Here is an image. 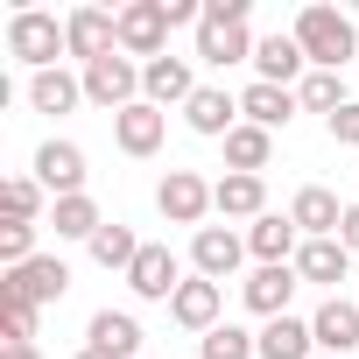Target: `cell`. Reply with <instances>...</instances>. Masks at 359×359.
<instances>
[{
  "mask_svg": "<svg viewBox=\"0 0 359 359\" xmlns=\"http://www.w3.org/2000/svg\"><path fill=\"white\" fill-rule=\"evenodd\" d=\"M254 36H247V0H205V22H198V57L233 71V64H254Z\"/></svg>",
  "mask_w": 359,
  "mask_h": 359,
  "instance_id": "1",
  "label": "cell"
},
{
  "mask_svg": "<svg viewBox=\"0 0 359 359\" xmlns=\"http://www.w3.org/2000/svg\"><path fill=\"white\" fill-rule=\"evenodd\" d=\"M289 36L303 43L310 71H345L352 50H359V29H352V15H338V8H303Z\"/></svg>",
  "mask_w": 359,
  "mask_h": 359,
  "instance_id": "2",
  "label": "cell"
},
{
  "mask_svg": "<svg viewBox=\"0 0 359 359\" xmlns=\"http://www.w3.org/2000/svg\"><path fill=\"white\" fill-rule=\"evenodd\" d=\"M8 57L29 64V71H57V57H71L64 22L43 15V8H15V22H8Z\"/></svg>",
  "mask_w": 359,
  "mask_h": 359,
  "instance_id": "3",
  "label": "cell"
},
{
  "mask_svg": "<svg viewBox=\"0 0 359 359\" xmlns=\"http://www.w3.org/2000/svg\"><path fill=\"white\" fill-rule=\"evenodd\" d=\"M64 289H71V268L57 254H36V261L0 275V303H36L43 310V303H64Z\"/></svg>",
  "mask_w": 359,
  "mask_h": 359,
  "instance_id": "4",
  "label": "cell"
},
{
  "mask_svg": "<svg viewBox=\"0 0 359 359\" xmlns=\"http://www.w3.org/2000/svg\"><path fill=\"white\" fill-rule=\"evenodd\" d=\"M85 99L92 106H106V113H127V106H141V64L134 57H99V64H85Z\"/></svg>",
  "mask_w": 359,
  "mask_h": 359,
  "instance_id": "5",
  "label": "cell"
},
{
  "mask_svg": "<svg viewBox=\"0 0 359 359\" xmlns=\"http://www.w3.org/2000/svg\"><path fill=\"white\" fill-rule=\"evenodd\" d=\"M162 43H169V8H162V0H127V8H120V57L155 64Z\"/></svg>",
  "mask_w": 359,
  "mask_h": 359,
  "instance_id": "6",
  "label": "cell"
},
{
  "mask_svg": "<svg viewBox=\"0 0 359 359\" xmlns=\"http://www.w3.org/2000/svg\"><path fill=\"white\" fill-rule=\"evenodd\" d=\"M155 212L169 219V226H205V212H212V184L198 169H169L162 184H155Z\"/></svg>",
  "mask_w": 359,
  "mask_h": 359,
  "instance_id": "7",
  "label": "cell"
},
{
  "mask_svg": "<svg viewBox=\"0 0 359 359\" xmlns=\"http://www.w3.org/2000/svg\"><path fill=\"white\" fill-rule=\"evenodd\" d=\"M64 43H71L78 64H99V57L120 50V15H106V8H71V15H64Z\"/></svg>",
  "mask_w": 359,
  "mask_h": 359,
  "instance_id": "8",
  "label": "cell"
},
{
  "mask_svg": "<svg viewBox=\"0 0 359 359\" xmlns=\"http://www.w3.org/2000/svg\"><path fill=\"white\" fill-rule=\"evenodd\" d=\"M247 261V233H233V226H198L191 233V268L205 275V282H219L226 289V275Z\"/></svg>",
  "mask_w": 359,
  "mask_h": 359,
  "instance_id": "9",
  "label": "cell"
},
{
  "mask_svg": "<svg viewBox=\"0 0 359 359\" xmlns=\"http://www.w3.org/2000/svg\"><path fill=\"white\" fill-rule=\"evenodd\" d=\"M85 148L78 141H43L36 148V184L50 191V198H85Z\"/></svg>",
  "mask_w": 359,
  "mask_h": 359,
  "instance_id": "10",
  "label": "cell"
},
{
  "mask_svg": "<svg viewBox=\"0 0 359 359\" xmlns=\"http://www.w3.org/2000/svg\"><path fill=\"white\" fill-rule=\"evenodd\" d=\"M127 289H134L141 303H176V289H184V268H176L169 247H141L134 268H127Z\"/></svg>",
  "mask_w": 359,
  "mask_h": 359,
  "instance_id": "11",
  "label": "cell"
},
{
  "mask_svg": "<svg viewBox=\"0 0 359 359\" xmlns=\"http://www.w3.org/2000/svg\"><path fill=\"white\" fill-rule=\"evenodd\" d=\"M296 289H303L296 261H282V268H254V275L240 282V296H247L254 317H289V296H296Z\"/></svg>",
  "mask_w": 359,
  "mask_h": 359,
  "instance_id": "12",
  "label": "cell"
},
{
  "mask_svg": "<svg viewBox=\"0 0 359 359\" xmlns=\"http://www.w3.org/2000/svg\"><path fill=\"white\" fill-rule=\"evenodd\" d=\"M310 78V57H303V43L296 36H268L261 50H254V85H303Z\"/></svg>",
  "mask_w": 359,
  "mask_h": 359,
  "instance_id": "13",
  "label": "cell"
},
{
  "mask_svg": "<svg viewBox=\"0 0 359 359\" xmlns=\"http://www.w3.org/2000/svg\"><path fill=\"white\" fill-rule=\"evenodd\" d=\"M296 247H303V233H296V219H289V212H261V219L247 226V254H254L261 268L296 261Z\"/></svg>",
  "mask_w": 359,
  "mask_h": 359,
  "instance_id": "14",
  "label": "cell"
},
{
  "mask_svg": "<svg viewBox=\"0 0 359 359\" xmlns=\"http://www.w3.org/2000/svg\"><path fill=\"white\" fill-rule=\"evenodd\" d=\"M141 99H148V106H191V99H198L191 64H184V57H155V64H141Z\"/></svg>",
  "mask_w": 359,
  "mask_h": 359,
  "instance_id": "15",
  "label": "cell"
},
{
  "mask_svg": "<svg viewBox=\"0 0 359 359\" xmlns=\"http://www.w3.org/2000/svg\"><path fill=\"white\" fill-rule=\"evenodd\" d=\"M184 120H191V134H205V141H226V134L240 127V99H233L226 85H198V99L184 106Z\"/></svg>",
  "mask_w": 359,
  "mask_h": 359,
  "instance_id": "16",
  "label": "cell"
},
{
  "mask_svg": "<svg viewBox=\"0 0 359 359\" xmlns=\"http://www.w3.org/2000/svg\"><path fill=\"white\" fill-rule=\"evenodd\" d=\"M162 134H169V113L162 106H127V113H113V141H120V155H155L162 148Z\"/></svg>",
  "mask_w": 359,
  "mask_h": 359,
  "instance_id": "17",
  "label": "cell"
},
{
  "mask_svg": "<svg viewBox=\"0 0 359 359\" xmlns=\"http://www.w3.org/2000/svg\"><path fill=\"white\" fill-rule=\"evenodd\" d=\"M289 219H296V233H303V240H338L345 205H338L324 184H303V191H296V205H289Z\"/></svg>",
  "mask_w": 359,
  "mask_h": 359,
  "instance_id": "18",
  "label": "cell"
},
{
  "mask_svg": "<svg viewBox=\"0 0 359 359\" xmlns=\"http://www.w3.org/2000/svg\"><path fill=\"white\" fill-rule=\"evenodd\" d=\"M310 338H317V352H324V359H345V352L359 345V303L331 296V303L310 317Z\"/></svg>",
  "mask_w": 359,
  "mask_h": 359,
  "instance_id": "19",
  "label": "cell"
},
{
  "mask_svg": "<svg viewBox=\"0 0 359 359\" xmlns=\"http://www.w3.org/2000/svg\"><path fill=\"white\" fill-rule=\"evenodd\" d=\"M219 303H226V289H219V282H205V275H191L184 289H176L169 317L184 324V331H198V338H205V331H219Z\"/></svg>",
  "mask_w": 359,
  "mask_h": 359,
  "instance_id": "20",
  "label": "cell"
},
{
  "mask_svg": "<svg viewBox=\"0 0 359 359\" xmlns=\"http://www.w3.org/2000/svg\"><path fill=\"white\" fill-rule=\"evenodd\" d=\"M212 212L219 219H261L268 212V184H261V176H219V184H212Z\"/></svg>",
  "mask_w": 359,
  "mask_h": 359,
  "instance_id": "21",
  "label": "cell"
},
{
  "mask_svg": "<svg viewBox=\"0 0 359 359\" xmlns=\"http://www.w3.org/2000/svg\"><path fill=\"white\" fill-rule=\"evenodd\" d=\"M296 106H303V99H296L289 85H247V92H240L247 127H268V134H275V127H289V120H296Z\"/></svg>",
  "mask_w": 359,
  "mask_h": 359,
  "instance_id": "22",
  "label": "cell"
},
{
  "mask_svg": "<svg viewBox=\"0 0 359 359\" xmlns=\"http://www.w3.org/2000/svg\"><path fill=\"white\" fill-rule=\"evenodd\" d=\"M345 268H352L345 240H303V247H296V275H303V282H317V289H338V282H345Z\"/></svg>",
  "mask_w": 359,
  "mask_h": 359,
  "instance_id": "23",
  "label": "cell"
},
{
  "mask_svg": "<svg viewBox=\"0 0 359 359\" xmlns=\"http://www.w3.org/2000/svg\"><path fill=\"white\" fill-rule=\"evenodd\" d=\"M268 162H275V134H268V127H247V120H240V127L226 134V169H233V176H261Z\"/></svg>",
  "mask_w": 359,
  "mask_h": 359,
  "instance_id": "24",
  "label": "cell"
},
{
  "mask_svg": "<svg viewBox=\"0 0 359 359\" xmlns=\"http://www.w3.org/2000/svg\"><path fill=\"white\" fill-rule=\"evenodd\" d=\"M85 345H99V352H113V359H134V352H141V324H134L127 310H92Z\"/></svg>",
  "mask_w": 359,
  "mask_h": 359,
  "instance_id": "25",
  "label": "cell"
},
{
  "mask_svg": "<svg viewBox=\"0 0 359 359\" xmlns=\"http://www.w3.org/2000/svg\"><path fill=\"white\" fill-rule=\"evenodd\" d=\"M261 359H317V338L303 317H268L261 324Z\"/></svg>",
  "mask_w": 359,
  "mask_h": 359,
  "instance_id": "26",
  "label": "cell"
},
{
  "mask_svg": "<svg viewBox=\"0 0 359 359\" xmlns=\"http://www.w3.org/2000/svg\"><path fill=\"white\" fill-rule=\"evenodd\" d=\"M78 99H85V78H71L64 64H57V71H36V78H29V106H36V113H71Z\"/></svg>",
  "mask_w": 359,
  "mask_h": 359,
  "instance_id": "27",
  "label": "cell"
},
{
  "mask_svg": "<svg viewBox=\"0 0 359 359\" xmlns=\"http://www.w3.org/2000/svg\"><path fill=\"white\" fill-rule=\"evenodd\" d=\"M50 226H57V240H85V247H92V233H99L106 219H99L92 198H57V205H50Z\"/></svg>",
  "mask_w": 359,
  "mask_h": 359,
  "instance_id": "28",
  "label": "cell"
},
{
  "mask_svg": "<svg viewBox=\"0 0 359 359\" xmlns=\"http://www.w3.org/2000/svg\"><path fill=\"white\" fill-rule=\"evenodd\" d=\"M134 254H141V240H134V226H120V219H106V226L92 233V261H99V268H120V275H127V268H134Z\"/></svg>",
  "mask_w": 359,
  "mask_h": 359,
  "instance_id": "29",
  "label": "cell"
},
{
  "mask_svg": "<svg viewBox=\"0 0 359 359\" xmlns=\"http://www.w3.org/2000/svg\"><path fill=\"white\" fill-rule=\"evenodd\" d=\"M296 99H303V113H324V120H331L338 106H352V99H345V78H338V71H310V78L296 85Z\"/></svg>",
  "mask_w": 359,
  "mask_h": 359,
  "instance_id": "30",
  "label": "cell"
},
{
  "mask_svg": "<svg viewBox=\"0 0 359 359\" xmlns=\"http://www.w3.org/2000/svg\"><path fill=\"white\" fill-rule=\"evenodd\" d=\"M198 345H205V359H261V331H240V324H219Z\"/></svg>",
  "mask_w": 359,
  "mask_h": 359,
  "instance_id": "31",
  "label": "cell"
},
{
  "mask_svg": "<svg viewBox=\"0 0 359 359\" xmlns=\"http://www.w3.org/2000/svg\"><path fill=\"white\" fill-rule=\"evenodd\" d=\"M0 198H8V219H22V226L43 219V184H36V176H8V191H0Z\"/></svg>",
  "mask_w": 359,
  "mask_h": 359,
  "instance_id": "32",
  "label": "cell"
},
{
  "mask_svg": "<svg viewBox=\"0 0 359 359\" xmlns=\"http://www.w3.org/2000/svg\"><path fill=\"white\" fill-rule=\"evenodd\" d=\"M0 261H8V268L36 261V226H22V219H8V226H0Z\"/></svg>",
  "mask_w": 359,
  "mask_h": 359,
  "instance_id": "33",
  "label": "cell"
},
{
  "mask_svg": "<svg viewBox=\"0 0 359 359\" xmlns=\"http://www.w3.org/2000/svg\"><path fill=\"white\" fill-rule=\"evenodd\" d=\"M0 331L8 345H36V303H0Z\"/></svg>",
  "mask_w": 359,
  "mask_h": 359,
  "instance_id": "34",
  "label": "cell"
},
{
  "mask_svg": "<svg viewBox=\"0 0 359 359\" xmlns=\"http://www.w3.org/2000/svg\"><path fill=\"white\" fill-rule=\"evenodd\" d=\"M324 127H331V141H338V148H359V99H352V106H338Z\"/></svg>",
  "mask_w": 359,
  "mask_h": 359,
  "instance_id": "35",
  "label": "cell"
},
{
  "mask_svg": "<svg viewBox=\"0 0 359 359\" xmlns=\"http://www.w3.org/2000/svg\"><path fill=\"white\" fill-rule=\"evenodd\" d=\"M338 240H345V254H359V205H345V226H338Z\"/></svg>",
  "mask_w": 359,
  "mask_h": 359,
  "instance_id": "36",
  "label": "cell"
},
{
  "mask_svg": "<svg viewBox=\"0 0 359 359\" xmlns=\"http://www.w3.org/2000/svg\"><path fill=\"white\" fill-rule=\"evenodd\" d=\"M0 359H43L36 345H8V352H0Z\"/></svg>",
  "mask_w": 359,
  "mask_h": 359,
  "instance_id": "37",
  "label": "cell"
},
{
  "mask_svg": "<svg viewBox=\"0 0 359 359\" xmlns=\"http://www.w3.org/2000/svg\"><path fill=\"white\" fill-rule=\"evenodd\" d=\"M78 359H113V352H99V345H85V352H78Z\"/></svg>",
  "mask_w": 359,
  "mask_h": 359,
  "instance_id": "38",
  "label": "cell"
},
{
  "mask_svg": "<svg viewBox=\"0 0 359 359\" xmlns=\"http://www.w3.org/2000/svg\"><path fill=\"white\" fill-rule=\"evenodd\" d=\"M317 359H324V352H317Z\"/></svg>",
  "mask_w": 359,
  "mask_h": 359,
  "instance_id": "39",
  "label": "cell"
}]
</instances>
